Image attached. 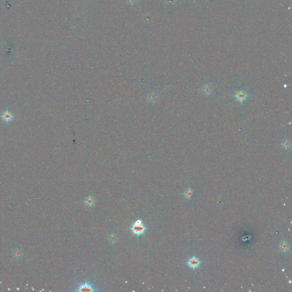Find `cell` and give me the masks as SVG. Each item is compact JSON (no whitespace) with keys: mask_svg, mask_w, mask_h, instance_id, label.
Masks as SVG:
<instances>
[{"mask_svg":"<svg viewBox=\"0 0 292 292\" xmlns=\"http://www.w3.org/2000/svg\"><path fill=\"white\" fill-rule=\"evenodd\" d=\"M246 97H247V94L243 90H239L235 95L236 99L241 102L245 101L246 99Z\"/></svg>","mask_w":292,"mask_h":292,"instance_id":"7","label":"cell"},{"mask_svg":"<svg viewBox=\"0 0 292 292\" xmlns=\"http://www.w3.org/2000/svg\"><path fill=\"white\" fill-rule=\"evenodd\" d=\"M75 291L77 292H93L98 291V290L95 287L94 284L85 281L83 283L79 284Z\"/></svg>","mask_w":292,"mask_h":292,"instance_id":"2","label":"cell"},{"mask_svg":"<svg viewBox=\"0 0 292 292\" xmlns=\"http://www.w3.org/2000/svg\"><path fill=\"white\" fill-rule=\"evenodd\" d=\"M279 249L282 252L287 253L289 251V245L288 242L285 241H283L280 242L279 244Z\"/></svg>","mask_w":292,"mask_h":292,"instance_id":"8","label":"cell"},{"mask_svg":"<svg viewBox=\"0 0 292 292\" xmlns=\"http://www.w3.org/2000/svg\"><path fill=\"white\" fill-rule=\"evenodd\" d=\"M187 264L191 268L196 269V268H198L199 266V260L196 257L193 256L191 259H189V260L187 262Z\"/></svg>","mask_w":292,"mask_h":292,"instance_id":"6","label":"cell"},{"mask_svg":"<svg viewBox=\"0 0 292 292\" xmlns=\"http://www.w3.org/2000/svg\"><path fill=\"white\" fill-rule=\"evenodd\" d=\"M108 240L111 244H114L117 241V236L115 234H111L108 237Z\"/></svg>","mask_w":292,"mask_h":292,"instance_id":"12","label":"cell"},{"mask_svg":"<svg viewBox=\"0 0 292 292\" xmlns=\"http://www.w3.org/2000/svg\"><path fill=\"white\" fill-rule=\"evenodd\" d=\"M136 1L137 0H127V2L128 4L131 5H133L135 4Z\"/></svg>","mask_w":292,"mask_h":292,"instance_id":"13","label":"cell"},{"mask_svg":"<svg viewBox=\"0 0 292 292\" xmlns=\"http://www.w3.org/2000/svg\"><path fill=\"white\" fill-rule=\"evenodd\" d=\"M131 229L133 232V234L136 235L139 237L140 235L145 232L147 228L146 226H144L143 221L140 219H138L133 224V226L131 228Z\"/></svg>","mask_w":292,"mask_h":292,"instance_id":"1","label":"cell"},{"mask_svg":"<svg viewBox=\"0 0 292 292\" xmlns=\"http://www.w3.org/2000/svg\"><path fill=\"white\" fill-rule=\"evenodd\" d=\"M13 257L14 259H15L16 260L18 261V260H20L22 257V253L19 249H15L13 251Z\"/></svg>","mask_w":292,"mask_h":292,"instance_id":"10","label":"cell"},{"mask_svg":"<svg viewBox=\"0 0 292 292\" xmlns=\"http://www.w3.org/2000/svg\"><path fill=\"white\" fill-rule=\"evenodd\" d=\"M193 190L191 188H188L184 192V196L187 199H191L193 196Z\"/></svg>","mask_w":292,"mask_h":292,"instance_id":"11","label":"cell"},{"mask_svg":"<svg viewBox=\"0 0 292 292\" xmlns=\"http://www.w3.org/2000/svg\"><path fill=\"white\" fill-rule=\"evenodd\" d=\"M95 204V200L94 199V198L91 196H88L85 200V204L88 207H91L94 206Z\"/></svg>","mask_w":292,"mask_h":292,"instance_id":"9","label":"cell"},{"mask_svg":"<svg viewBox=\"0 0 292 292\" xmlns=\"http://www.w3.org/2000/svg\"><path fill=\"white\" fill-rule=\"evenodd\" d=\"M291 145L292 144L291 139L289 137H285L282 140L281 143V147L284 150L288 151L291 147Z\"/></svg>","mask_w":292,"mask_h":292,"instance_id":"5","label":"cell"},{"mask_svg":"<svg viewBox=\"0 0 292 292\" xmlns=\"http://www.w3.org/2000/svg\"><path fill=\"white\" fill-rule=\"evenodd\" d=\"M213 89L212 84L210 82H206L200 88V91L204 95L209 96L212 94Z\"/></svg>","mask_w":292,"mask_h":292,"instance_id":"3","label":"cell"},{"mask_svg":"<svg viewBox=\"0 0 292 292\" xmlns=\"http://www.w3.org/2000/svg\"><path fill=\"white\" fill-rule=\"evenodd\" d=\"M1 118L4 122L8 123L14 119L13 114L8 110H5L1 115Z\"/></svg>","mask_w":292,"mask_h":292,"instance_id":"4","label":"cell"}]
</instances>
